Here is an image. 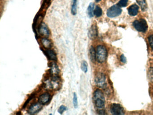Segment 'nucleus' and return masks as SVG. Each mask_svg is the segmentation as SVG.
Returning <instances> with one entry per match:
<instances>
[{
  "label": "nucleus",
  "instance_id": "f257e3e1",
  "mask_svg": "<svg viewBox=\"0 0 153 115\" xmlns=\"http://www.w3.org/2000/svg\"><path fill=\"white\" fill-rule=\"evenodd\" d=\"M93 101L95 105L99 110L103 109L105 107V99L102 91L96 90L93 94Z\"/></svg>",
  "mask_w": 153,
  "mask_h": 115
},
{
  "label": "nucleus",
  "instance_id": "f03ea898",
  "mask_svg": "<svg viewBox=\"0 0 153 115\" xmlns=\"http://www.w3.org/2000/svg\"><path fill=\"white\" fill-rule=\"evenodd\" d=\"M96 59L100 63L105 62L107 56V50L102 45H98L96 50Z\"/></svg>",
  "mask_w": 153,
  "mask_h": 115
},
{
  "label": "nucleus",
  "instance_id": "7ed1b4c3",
  "mask_svg": "<svg viewBox=\"0 0 153 115\" xmlns=\"http://www.w3.org/2000/svg\"><path fill=\"white\" fill-rule=\"evenodd\" d=\"M132 25L134 28L138 32L145 33L148 30L147 23L146 20L143 19L134 21Z\"/></svg>",
  "mask_w": 153,
  "mask_h": 115
},
{
  "label": "nucleus",
  "instance_id": "20e7f679",
  "mask_svg": "<svg viewBox=\"0 0 153 115\" xmlns=\"http://www.w3.org/2000/svg\"><path fill=\"white\" fill-rule=\"evenodd\" d=\"M95 82L96 86L102 89H105L106 86V77L102 72H99L96 75Z\"/></svg>",
  "mask_w": 153,
  "mask_h": 115
},
{
  "label": "nucleus",
  "instance_id": "39448f33",
  "mask_svg": "<svg viewBox=\"0 0 153 115\" xmlns=\"http://www.w3.org/2000/svg\"><path fill=\"white\" fill-rule=\"evenodd\" d=\"M122 13L121 9L118 5H114L107 10V15L109 18H114L121 15Z\"/></svg>",
  "mask_w": 153,
  "mask_h": 115
},
{
  "label": "nucleus",
  "instance_id": "423d86ee",
  "mask_svg": "<svg viewBox=\"0 0 153 115\" xmlns=\"http://www.w3.org/2000/svg\"><path fill=\"white\" fill-rule=\"evenodd\" d=\"M110 109L111 113L113 115H123L125 114L124 108L120 104H112Z\"/></svg>",
  "mask_w": 153,
  "mask_h": 115
},
{
  "label": "nucleus",
  "instance_id": "0eeeda50",
  "mask_svg": "<svg viewBox=\"0 0 153 115\" xmlns=\"http://www.w3.org/2000/svg\"><path fill=\"white\" fill-rule=\"evenodd\" d=\"M88 37L92 40L95 39L98 35V28L96 25H93L91 27L88 31Z\"/></svg>",
  "mask_w": 153,
  "mask_h": 115
},
{
  "label": "nucleus",
  "instance_id": "6e6552de",
  "mask_svg": "<svg viewBox=\"0 0 153 115\" xmlns=\"http://www.w3.org/2000/svg\"><path fill=\"white\" fill-rule=\"evenodd\" d=\"M39 33L41 35L45 36V37H48L50 34L49 30L48 27L44 23L40 25V28H39Z\"/></svg>",
  "mask_w": 153,
  "mask_h": 115
},
{
  "label": "nucleus",
  "instance_id": "1a4fd4ad",
  "mask_svg": "<svg viewBox=\"0 0 153 115\" xmlns=\"http://www.w3.org/2000/svg\"><path fill=\"white\" fill-rule=\"evenodd\" d=\"M41 105L40 103H37L31 106L28 111L29 113L30 114H33L38 112L42 108Z\"/></svg>",
  "mask_w": 153,
  "mask_h": 115
},
{
  "label": "nucleus",
  "instance_id": "9d476101",
  "mask_svg": "<svg viewBox=\"0 0 153 115\" xmlns=\"http://www.w3.org/2000/svg\"><path fill=\"white\" fill-rule=\"evenodd\" d=\"M51 98L50 94L48 93H45L44 94H42L41 95L38 99V101L39 103L42 105H44L47 104Z\"/></svg>",
  "mask_w": 153,
  "mask_h": 115
},
{
  "label": "nucleus",
  "instance_id": "9b49d317",
  "mask_svg": "<svg viewBox=\"0 0 153 115\" xmlns=\"http://www.w3.org/2000/svg\"><path fill=\"white\" fill-rule=\"evenodd\" d=\"M138 7L136 5H132L128 8V13L131 16H136L138 13Z\"/></svg>",
  "mask_w": 153,
  "mask_h": 115
},
{
  "label": "nucleus",
  "instance_id": "f8f14e48",
  "mask_svg": "<svg viewBox=\"0 0 153 115\" xmlns=\"http://www.w3.org/2000/svg\"><path fill=\"white\" fill-rule=\"evenodd\" d=\"M50 71L54 76H57L59 72V69L57 65L55 62H51L50 65Z\"/></svg>",
  "mask_w": 153,
  "mask_h": 115
},
{
  "label": "nucleus",
  "instance_id": "ddd939ff",
  "mask_svg": "<svg viewBox=\"0 0 153 115\" xmlns=\"http://www.w3.org/2000/svg\"><path fill=\"white\" fill-rule=\"evenodd\" d=\"M89 58L92 62H95L96 60V53L94 48L91 46L89 49Z\"/></svg>",
  "mask_w": 153,
  "mask_h": 115
},
{
  "label": "nucleus",
  "instance_id": "4468645a",
  "mask_svg": "<svg viewBox=\"0 0 153 115\" xmlns=\"http://www.w3.org/2000/svg\"><path fill=\"white\" fill-rule=\"evenodd\" d=\"M46 54L49 59L53 61H57V56L54 51L51 50H47L46 51Z\"/></svg>",
  "mask_w": 153,
  "mask_h": 115
},
{
  "label": "nucleus",
  "instance_id": "2eb2a0df",
  "mask_svg": "<svg viewBox=\"0 0 153 115\" xmlns=\"http://www.w3.org/2000/svg\"><path fill=\"white\" fill-rule=\"evenodd\" d=\"M95 5L93 3H90L88 8V14L90 18H92L94 15V11Z\"/></svg>",
  "mask_w": 153,
  "mask_h": 115
},
{
  "label": "nucleus",
  "instance_id": "dca6fc26",
  "mask_svg": "<svg viewBox=\"0 0 153 115\" xmlns=\"http://www.w3.org/2000/svg\"><path fill=\"white\" fill-rule=\"evenodd\" d=\"M41 44L45 49H49L51 47V42L47 38H42L41 40Z\"/></svg>",
  "mask_w": 153,
  "mask_h": 115
},
{
  "label": "nucleus",
  "instance_id": "f3484780",
  "mask_svg": "<svg viewBox=\"0 0 153 115\" xmlns=\"http://www.w3.org/2000/svg\"><path fill=\"white\" fill-rule=\"evenodd\" d=\"M77 9V0H73L71 5V13L73 15H76Z\"/></svg>",
  "mask_w": 153,
  "mask_h": 115
},
{
  "label": "nucleus",
  "instance_id": "a211bd4d",
  "mask_svg": "<svg viewBox=\"0 0 153 115\" xmlns=\"http://www.w3.org/2000/svg\"><path fill=\"white\" fill-rule=\"evenodd\" d=\"M137 3L138 4L140 7L141 8L142 11H146L147 9V5L146 3L145 0H136Z\"/></svg>",
  "mask_w": 153,
  "mask_h": 115
},
{
  "label": "nucleus",
  "instance_id": "6ab92c4d",
  "mask_svg": "<svg viewBox=\"0 0 153 115\" xmlns=\"http://www.w3.org/2000/svg\"><path fill=\"white\" fill-rule=\"evenodd\" d=\"M94 14L97 17H99L102 16V8L99 7L98 5H97L94 11Z\"/></svg>",
  "mask_w": 153,
  "mask_h": 115
},
{
  "label": "nucleus",
  "instance_id": "aec40b11",
  "mask_svg": "<svg viewBox=\"0 0 153 115\" xmlns=\"http://www.w3.org/2000/svg\"><path fill=\"white\" fill-rule=\"evenodd\" d=\"M148 76L149 80L153 83V67L150 68L148 72Z\"/></svg>",
  "mask_w": 153,
  "mask_h": 115
},
{
  "label": "nucleus",
  "instance_id": "412c9836",
  "mask_svg": "<svg viewBox=\"0 0 153 115\" xmlns=\"http://www.w3.org/2000/svg\"><path fill=\"white\" fill-rule=\"evenodd\" d=\"M128 0H120L117 5L120 7H125L128 5Z\"/></svg>",
  "mask_w": 153,
  "mask_h": 115
},
{
  "label": "nucleus",
  "instance_id": "4be33fe9",
  "mask_svg": "<svg viewBox=\"0 0 153 115\" xmlns=\"http://www.w3.org/2000/svg\"><path fill=\"white\" fill-rule=\"evenodd\" d=\"M81 68L82 71L86 73L88 71V63L85 61H83L82 62Z\"/></svg>",
  "mask_w": 153,
  "mask_h": 115
},
{
  "label": "nucleus",
  "instance_id": "5701e85b",
  "mask_svg": "<svg viewBox=\"0 0 153 115\" xmlns=\"http://www.w3.org/2000/svg\"><path fill=\"white\" fill-rule=\"evenodd\" d=\"M73 103L74 107L75 108H77L78 106V103L77 96L76 93H74L73 98Z\"/></svg>",
  "mask_w": 153,
  "mask_h": 115
},
{
  "label": "nucleus",
  "instance_id": "b1692460",
  "mask_svg": "<svg viewBox=\"0 0 153 115\" xmlns=\"http://www.w3.org/2000/svg\"><path fill=\"white\" fill-rule=\"evenodd\" d=\"M148 41L151 49L153 51V35H150L148 37Z\"/></svg>",
  "mask_w": 153,
  "mask_h": 115
},
{
  "label": "nucleus",
  "instance_id": "393cba45",
  "mask_svg": "<svg viewBox=\"0 0 153 115\" xmlns=\"http://www.w3.org/2000/svg\"><path fill=\"white\" fill-rule=\"evenodd\" d=\"M67 109V108L66 107H65L64 106L62 105L59 108L58 112L60 114H63L64 111H66Z\"/></svg>",
  "mask_w": 153,
  "mask_h": 115
},
{
  "label": "nucleus",
  "instance_id": "a878e982",
  "mask_svg": "<svg viewBox=\"0 0 153 115\" xmlns=\"http://www.w3.org/2000/svg\"><path fill=\"white\" fill-rule=\"evenodd\" d=\"M120 60L123 63H126L127 62V58L124 55H122L120 56Z\"/></svg>",
  "mask_w": 153,
  "mask_h": 115
},
{
  "label": "nucleus",
  "instance_id": "bb28decb",
  "mask_svg": "<svg viewBox=\"0 0 153 115\" xmlns=\"http://www.w3.org/2000/svg\"><path fill=\"white\" fill-rule=\"evenodd\" d=\"M101 0H95V1L96 2H99V1H101Z\"/></svg>",
  "mask_w": 153,
  "mask_h": 115
}]
</instances>
